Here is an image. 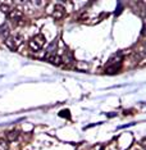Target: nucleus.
Here are the masks:
<instances>
[{
	"label": "nucleus",
	"instance_id": "9",
	"mask_svg": "<svg viewBox=\"0 0 146 150\" xmlns=\"http://www.w3.org/2000/svg\"><path fill=\"white\" fill-rule=\"evenodd\" d=\"M0 12L5 13V14H9V12H11V9H9L6 5H1V6H0Z\"/></svg>",
	"mask_w": 146,
	"mask_h": 150
},
{
	"label": "nucleus",
	"instance_id": "6",
	"mask_svg": "<svg viewBox=\"0 0 146 150\" xmlns=\"http://www.w3.org/2000/svg\"><path fill=\"white\" fill-rule=\"evenodd\" d=\"M47 62H50L51 64H55V66H59V64H62V57L58 55V54H54V55H50L46 58Z\"/></svg>",
	"mask_w": 146,
	"mask_h": 150
},
{
	"label": "nucleus",
	"instance_id": "2",
	"mask_svg": "<svg viewBox=\"0 0 146 150\" xmlns=\"http://www.w3.org/2000/svg\"><path fill=\"white\" fill-rule=\"evenodd\" d=\"M5 42H6V46L11 50H17L23 44V36L19 35V33H16V35L9 36Z\"/></svg>",
	"mask_w": 146,
	"mask_h": 150
},
{
	"label": "nucleus",
	"instance_id": "11",
	"mask_svg": "<svg viewBox=\"0 0 146 150\" xmlns=\"http://www.w3.org/2000/svg\"><path fill=\"white\" fill-rule=\"evenodd\" d=\"M101 150H104V149H101Z\"/></svg>",
	"mask_w": 146,
	"mask_h": 150
},
{
	"label": "nucleus",
	"instance_id": "10",
	"mask_svg": "<svg viewBox=\"0 0 146 150\" xmlns=\"http://www.w3.org/2000/svg\"><path fill=\"white\" fill-rule=\"evenodd\" d=\"M122 9H123V6H122L121 3H118V4H117V11H115L114 14H115V16H119V13L122 12Z\"/></svg>",
	"mask_w": 146,
	"mask_h": 150
},
{
	"label": "nucleus",
	"instance_id": "5",
	"mask_svg": "<svg viewBox=\"0 0 146 150\" xmlns=\"http://www.w3.org/2000/svg\"><path fill=\"white\" fill-rule=\"evenodd\" d=\"M9 36H11V30H9V26L6 25V23H4L3 26H0V37H1V39H4V40H6Z\"/></svg>",
	"mask_w": 146,
	"mask_h": 150
},
{
	"label": "nucleus",
	"instance_id": "1",
	"mask_svg": "<svg viewBox=\"0 0 146 150\" xmlns=\"http://www.w3.org/2000/svg\"><path fill=\"white\" fill-rule=\"evenodd\" d=\"M45 42H46L45 36H44L42 33H37V35H35L31 40H30L28 46L32 52H39V50L42 49V46L45 45Z\"/></svg>",
	"mask_w": 146,
	"mask_h": 150
},
{
	"label": "nucleus",
	"instance_id": "4",
	"mask_svg": "<svg viewBox=\"0 0 146 150\" xmlns=\"http://www.w3.org/2000/svg\"><path fill=\"white\" fill-rule=\"evenodd\" d=\"M8 17L12 19V21H14V22H18L19 19H22V17H23V13L21 9H11V12H9V14Z\"/></svg>",
	"mask_w": 146,
	"mask_h": 150
},
{
	"label": "nucleus",
	"instance_id": "7",
	"mask_svg": "<svg viewBox=\"0 0 146 150\" xmlns=\"http://www.w3.org/2000/svg\"><path fill=\"white\" fill-rule=\"evenodd\" d=\"M18 136H19V131H17V129L6 132V139H8L9 141H16V140L18 139Z\"/></svg>",
	"mask_w": 146,
	"mask_h": 150
},
{
	"label": "nucleus",
	"instance_id": "3",
	"mask_svg": "<svg viewBox=\"0 0 146 150\" xmlns=\"http://www.w3.org/2000/svg\"><path fill=\"white\" fill-rule=\"evenodd\" d=\"M64 14H66V8L62 5V4H56L54 6V11L51 13V16L54 17L55 19H62Z\"/></svg>",
	"mask_w": 146,
	"mask_h": 150
},
{
	"label": "nucleus",
	"instance_id": "8",
	"mask_svg": "<svg viewBox=\"0 0 146 150\" xmlns=\"http://www.w3.org/2000/svg\"><path fill=\"white\" fill-rule=\"evenodd\" d=\"M8 141H5V140L0 139V150H8Z\"/></svg>",
	"mask_w": 146,
	"mask_h": 150
}]
</instances>
